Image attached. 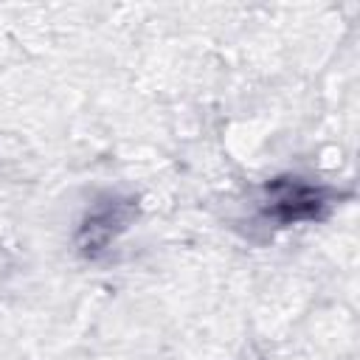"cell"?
I'll return each instance as SVG.
<instances>
[{
  "instance_id": "6da1fadb",
  "label": "cell",
  "mask_w": 360,
  "mask_h": 360,
  "mask_svg": "<svg viewBox=\"0 0 360 360\" xmlns=\"http://www.w3.org/2000/svg\"><path fill=\"white\" fill-rule=\"evenodd\" d=\"M321 200H318V191L312 188H304V186H284V194L276 200V208H287L284 211V219H301V217H312L318 211Z\"/></svg>"
}]
</instances>
